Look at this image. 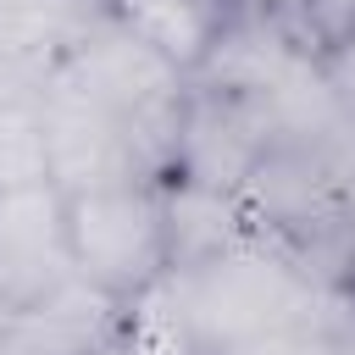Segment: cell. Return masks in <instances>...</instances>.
I'll return each instance as SVG.
<instances>
[{"label": "cell", "mask_w": 355, "mask_h": 355, "mask_svg": "<svg viewBox=\"0 0 355 355\" xmlns=\"http://www.w3.org/2000/svg\"><path fill=\"white\" fill-rule=\"evenodd\" d=\"M161 200H166V250H172V272L194 266L205 255L233 250L255 222L244 194H222V189H200V183H178L161 178Z\"/></svg>", "instance_id": "8"}, {"label": "cell", "mask_w": 355, "mask_h": 355, "mask_svg": "<svg viewBox=\"0 0 355 355\" xmlns=\"http://www.w3.org/2000/svg\"><path fill=\"white\" fill-rule=\"evenodd\" d=\"M133 311L89 283H67L33 311L0 316V355H122Z\"/></svg>", "instance_id": "6"}, {"label": "cell", "mask_w": 355, "mask_h": 355, "mask_svg": "<svg viewBox=\"0 0 355 355\" xmlns=\"http://www.w3.org/2000/svg\"><path fill=\"white\" fill-rule=\"evenodd\" d=\"M122 355H194V349L172 333V322L150 300H139L133 305V322H128V338H122Z\"/></svg>", "instance_id": "12"}, {"label": "cell", "mask_w": 355, "mask_h": 355, "mask_svg": "<svg viewBox=\"0 0 355 355\" xmlns=\"http://www.w3.org/2000/svg\"><path fill=\"white\" fill-rule=\"evenodd\" d=\"M50 78L83 94L89 105H100L133 139V150L144 155L155 178L166 172V155L189 105V78L178 67H166L155 50H144L133 33H122L111 17L94 11L50 61Z\"/></svg>", "instance_id": "1"}, {"label": "cell", "mask_w": 355, "mask_h": 355, "mask_svg": "<svg viewBox=\"0 0 355 355\" xmlns=\"http://www.w3.org/2000/svg\"><path fill=\"white\" fill-rule=\"evenodd\" d=\"M261 6H294V11H300V0H261Z\"/></svg>", "instance_id": "13"}, {"label": "cell", "mask_w": 355, "mask_h": 355, "mask_svg": "<svg viewBox=\"0 0 355 355\" xmlns=\"http://www.w3.org/2000/svg\"><path fill=\"white\" fill-rule=\"evenodd\" d=\"M83 22L89 17L61 0H0V67L44 72Z\"/></svg>", "instance_id": "10"}, {"label": "cell", "mask_w": 355, "mask_h": 355, "mask_svg": "<svg viewBox=\"0 0 355 355\" xmlns=\"http://www.w3.org/2000/svg\"><path fill=\"white\" fill-rule=\"evenodd\" d=\"M50 72V67H44ZM44 72L0 67V189L50 178L44 155Z\"/></svg>", "instance_id": "9"}, {"label": "cell", "mask_w": 355, "mask_h": 355, "mask_svg": "<svg viewBox=\"0 0 355 355\" xmlns=\"http://www.w3.org/2000/svg\"><path fill=\"white\" fill-rule=\"evenodd\" d=\"M266 144H272V128L250 100L189 83V105H183V122H178V139H172V155H166L161 178L244 194Z\"/></svg>", "instance_id": "4"}, {"label": "cell", "mask_w": 355, "mask_h": 355, "mask_svg": "<svg viewBox=\"0 0 355 355\" xmlns=\"http://www.w3.org/2000/svg\"><path fill=\"white\" fill-rule=\"evenodd\" d=\"M67 244L78 283L100 288L116 305H139L172 272L166 250V200L161 178H122L67 194Z\"/></svg>", "instance_id": "2"}, {"label": "cell", "mask_w": 355, "mask_h": 355, "mask_svg": "<svg viewBox=\"0 0 355 355\" xmlns=\"http://www.w3.org/2000/svg\"><path fill=\"white\" fill-rule=\"evenodd\" d=\"M300 6H305V0H300Z\"/></svg>", "instance_id": "14"}, {"label": "cell", "mask_w": 355, "mask_h": 355, "mask_svg": "<svg viewBox=\"0 0 355 355\" xmlns=\"http://www.w3.org/2000/svg\"><path fill=\"white\" fill-rule=\"evenodd\" d=\"M72 277L78 272L67 244V194L50 178L0 189V316L33 311Z\"/></svg>", "instance_id": "3"}, {"label": "cell", "mask_w": 355, "mask_h": 355, "mask_svg": "<svg viewBox=\"0 0 355 355\" xmlns=\"http://www.w3.org/2000/svg\"><path fill=\"white\" fill-rule=\"evenodd\" d=\"M316 72H322V89L338 105V116L355 122V28H338L316 44Z\"/></svg>", "instance_id": "11"}, {"label": "cell", "mask_w": 355, "mask_h": 355, "mask_svg": "<svg viewBox=\"0 0 355 355\" xmlns=\"http://www.w3.org/2000/svg\"><path fill=\"white\" fill-rule=\"evenodd\" d=\"M44 155H50V183L61 194L94 189V183H122V178H155L133 139L83 94L55 83L44 72Z\"/></svg>", "instance_id": "5"}, {"label": "cell", "mask_w": 355, "mask_h": 355, "mask_svg": "<svg viewBox=\"0 0 355 355\" xmlns=\"http://www.w3.org/2000/svg\"><path fill=\"white\" fill-rule=\"evenodd\" d=\"M233 11L239 0H100V17H111L122 33H133L183 78L200 72Z\"/></svg>", "instance_id": "7"}]
</instances>
